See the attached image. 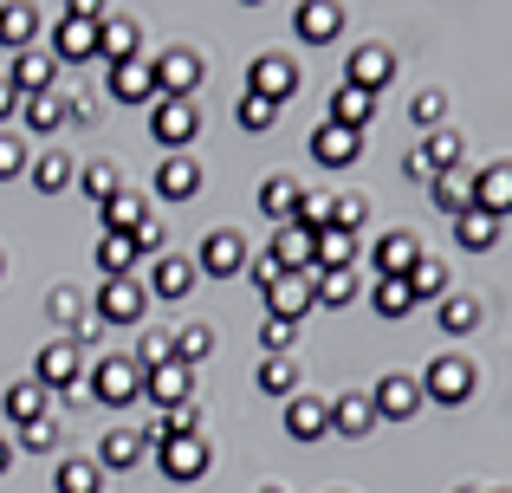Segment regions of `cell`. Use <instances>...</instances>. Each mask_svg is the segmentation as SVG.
Segmentation results:
<instances>
[{"label":"cell","instance_id":"bcb514c9","mask_svg":"<svg viewBox=\"0 0 512 493\" xmlns=\"http://www.w3.org/2000/svg\"><path fill=\"white\" fill-rule=\"evenodd\" d=\"M292 228L325 234V228H331V195H299V208H292Z\"/></svg>","mask_w":512,"mask_h":493},{"label":"cell","instance_id":"8fae6325","mask_svg":"<svg viewBox=\"0 0 512 493\" xmlns=\"http://www.w3.org/2000/svg\"><path fill=\"white\" fill-rule=\"evenodd\" d=\"M143 396H150V403H156V409L169 416V409L195 403V370H188V364H175V357H169V364L143 370Z\"/></svg>","mask_w":512,"mask_h":493},{"label":"cell","instance_id":"52a82bcc","mask_svg":"<svg viewBox=\"0 0 512 493\" xmlns=\"http://www.w3.org/2000/svg\"><path fill=\"white\" fill-rule=\"evenodd\" d=\"M104 91H111L117 104H156L163 91H156V65L150 59H124V65H104Z\"/></svg>","mask_w":512,"mask_h":493},{"label":"cell","instance_id":"8992f818","mask_svg":"<svg viewBox=\"0 0 512 493\" xmlns=\"http://www.w3.org/2000/svg\"><path fill=\"white\" fill-rule=\"evenodd\" d=\"M150 137L163 143L169 156H188V143L201 137V111H195V98H156V111H150Z\"/></svg>","mask_w":512,"mask_h":493},{"label":"cell","instance_id":"4fadbf2b","mask_svg":"<svg viewBox=\"0 0 512 493\" xmlns=\"http://www.w3.org/2000/svg\"><path fill=\"white\" fill-rule=\"evenodd\" d=\"M389 78H396V52H389V46H376V39H370V46H357V52L344 59V85L370 91V98L389 85Z\"/></svg>","mask_w":512,"mask_h":493},{"label":"cell","instance_id":"b9f144b4","mask_svg":"<svg viewBox=\"0 0 512 493\" xmlns=\"http://www.w3.org/2000/svg\"><path fill=\"white\" fill-rule=\"evenodd\" d=\"M363 292V279L357 273H312V299L318 305H331V312H338V305H350Z\"/></svg>","mask_w":512,"mask_h":493},{"label":"cell","instance_id":"f6af8a7d","mask_svg":"<svg viewBox=\"0 0 512 493\" xmlns=\"http://www.w3.org/2000/svg\"><path fill=\"white\" fill-rule=\"evenodd\" d=\"M409 117H415L422 130H448V91H415Z\"/></svg>","mask_w":512,"mask_h":493},{"label":"cell","instance_id":"ac0fdd59","mask_svg":"<svg viewBox=\"0 0 512 493\" xmlns=\"http://www.w3.org/2000/svg\"><path fill=\"white\" fill-rule=\"evenodd\" d=\"M312 273H279L273 286H266V318H292L299 325L305 312H312Z\"/></svg>","mask_w":512,"mask_h":493},{"label":"cell","instance_id":"277c9868","mask_svg":"<svg viewBox=\"0 0 512 493\" xmlns=\"http://www.w3.org/2000/svg\"><path fill=\"white\" fill-rule=\"evenodd\" d=\"M78 377H85V351L72 338H52L46 351L33 357V383L46 396H78Z\"/></svg>","mask_w":512,"mask_h":493},{"label":"cell","instance_id":"d6a6232c","mask_svg":"<svg viewBox=\"0 0 512 493\" xmlns=\"http://www.w3.org/2000/svg\"><path fill=\"white\" fill-rule=\"evenodd\" d=\"M78 189H85L91 202L104 208V202H111L117 189H124V169H117L111 156H91V163H78Z\"/></svg>","mask_w":512,"mask_h":493},{"label":"cell","instance_id":"d4e9b609","mask_svg":"<svg viewBox=\"0 0 512 493\" xmlns=\"http://www.w3.org/2000/svg\"><path fill=\"white\" fill-rule=\"evenodd\" d=\"M370 117H376V98L370 91H357V85H338L331 91V111H325V124H344V130H370Z\"/></svg>","mask_w":512,"mask_h":493},{"label":"cell","instance_id":"7a4b0ae2","mask_svg":"<svg viewBox=\"0 0 512 493\" xmlns=\"http://www.w3.org/2000/svg\"><path fill=\"white\" fill-rule=\"evenodd\" d=\"M422 403H441V409H461L467 396H474V383H480V370L467 364V357H454V351H441L435 364L422 370Z\"/></svg>","mask_w":512,"mask_h":493},{"label":"cell","instance_id":"e575fe53","mask_svg":"<svg viewBox=\"0 0 512 493\" xmlns=\"http://www.w3.org/2000/svg\"><path fill=\"white\" fill-rule=\"evenodd\" d=\"M33 39H39V7H0V46L33 52Z\"/></svg>","mask_w":512,"mask_h":493},{"label":"cell","instance_id":"be15d7a7","mask_svg":"<svg viewBox=\"0 0 512 493\" xmlns=\"http://www.w3.org/2000/svg\"><path fill=\"white\" fill-rule=\"evenodd\" d=\"M487 493H512V487H487Z\"/></svg>","mask_w":512,"mask_h":493},{"label":"cell","instance_id":"30bf717a","mask_svg":"<svg viewBox=\"0 0 512 493\" xmlns=\"http://www.w3.org/2000/svg\"><path fill=\"white\" fill-rule=\"evenodd\" d=\"M467 208H480V215L506 221V215H512V163L474 169V182H467Z\"/></svg>","mask_w":512,"mask_h":493},{"label":"cell","instance_id":"680465c9","mask_svg":"<svg viewBox=\"0 0 512 493\" xmlns=\"http://www.w3.org/2000/svg\"><path fill=\"white\" fill-rule=\"evenodd\" d=\"M98 338H104V318H98V312H85V318L72 325V344H78V351H91Z\"/></svg>","mask_w":512,"mask_h":493},{"label":"cell","instance_id":"6da1fadb","mask_svg":"<svg viewBox=\"0 0 512 493\" xmlns=\"http://www.w3.org/2000/svg\"><path fill=\"white\" fill-rule=\"evenodd\" d=\"M111 7H98V0H78V7L59 13V26H52V59L59 65H85L98 59V20Z\"/></svg>","mask_w":512,"mask_h":493},{"label":"cell","instance_id":"ba28073f","mask_svg":"<svg viewBox=\"0 0 512 493\" xmlns=\"http://www.w3.org/2000/svg\"><path fill=\"white\" fill-rule=\"evenodd\" d=\"M370 409H376V422H409L422 409V383L402 377V370H383L376 390H370Z\"/></svg>","mask_w":512,"mask_h":493},{"label":"cell","instance_id":"c3c4849f","mask_svg":"<svg viewBox=\"0 0 512 493\" xmlns=\"http://www.w3.org/2000/svg\"><path fill=\"white\" fill-rule=\"evenodd\" d=\"M363 221H370V202H363V195H331V228L338 234H357Z\"/></svg>","mask_w":512,"mask_h":493},{"label":"cell","instance_id":"7402d4cb","mask_svg":"<svg viewBox=\"0 0 512 493\" xmlns=\"http://www.w3.org/2000/svg\"><path fill=\"white\" fill-rule=\"evenodd\" d=\"M292 26H299L305 46H331V39L344 33V7H331V0H305V7L292 13Z\"/></svg>","mask_w":512,"mask_h":493},{"label":"cell","instance_id":"6f0895ef","mask_svg":"<svg viewBox=\"0 0 512 493\" xmlns=\"http://www.w3.org/2000/svg\"><path fill=\"white\" fill-rule=\"evenodd\" d=\"M279 273H286V266H279V260H273V253H253V260H247V279H253V286H260V292H266V286H273V279H279Z\"/></svg>","mask_w":512,"mask_h":493},{"label":"cell","instance_id":"ffe728a7","mask_svg":"<svg viewBox=\"0 0 512 493\" xmlns=\"http://www.w3.org/2000/svg\"><path fill=\"white\" fill-rule=\"evenodd\" d=\"M52 72H59V59H46V52H13L0 78H7L20 98H39V91H52Z\"/></svg>","mask_w":512,"mask_h":493},{"label":"cell","instance_id":"94428289","mask_svg":"<svg viewBox=\"0 0 512 493\" xmlns=\"http://www.w3.org/2000/svg\"><path fill=\"white\" fill-rule=\"evenodd\" d=\"M7 461H13V442H7V435H0V474H7Z\"/></svg>","mask_w":512,"mask_h":493},{"label":"cell","instance_id":"db71d44e","mask_svg":"<svg viewBox=\"0 0 512 493\" xmlns=\"http://www.w3.org/2000/svg\"><path fill=\"white\" fill-rule=\"evenodd\" d=\"M260 344L273 357H292V344H299V325H292V318H266L260 325Z\"/></svg>","mask_w":512,"mask_h":493},{"label":"cell","instance_id":"d6986e66","mask_svg":"<svg viewBox=\"0 0 512 493\" xmlns=\"http://www.w3.org/2000/svg\"><path fill=\"white\" fill-rule=\"evenodd\" d=\"M305 150H312V163H325V169H350L363 156V137H357V130H344V124H318Z\"/></svg>","mask_w":512,"mask_h":493},{"label":"cell","instance_id":"5bb4252c","mask_svg":"<svg viewBox=\"0 0 512 493\" xmlns=\"http://www.w3.org/2000/svg\"><path fill=\"white\" fill-rule=\"evenodd\" d=\"M156 461H163V474L175 487H195L201 474H208V442H201V435H175V442L156 448Z\"/></svg>","mask_w":512,"mask_h":493},{"label":"cell","instance_id":"cb8c5ba5","mask_svg":"<svg viewBox=\"0 0 512 493\" xmlns=\"http://www.w3.org/2000/svg\"><path fill=\"white\" fill-rule=\"evenodd\" d=\"M156 195H163V202H195V195H201V163H195V156H169V163H156Z\"/></svg>","mask_w":512,"mask_h":493},{"label":"cell","instance_id":"484cf974","mask_svg":"<svg viewBox=\"0 0 512 493\" xmlns=\"http://www.w3.org/2000/svg\"><path fill=\"white\" fill-rule=\"evenodd\" d=\"M500 234H506V221L480 215V208L454 215V247H461V253H493V247H500Z\"/></svg>","mask_w":512,"mask_h":493},{"label":"cell","instance_id":"5b68a950","mask_svg":"<svg viewBox=\"0 0 512 493\" xmlns=\"http://www.w3.org/2000/svg\"><path fill=\"white\" fill-rule=\"evenodd\" d=\"M299 85H305V72H299V59H286V52H260L253 72H247V91L266 98V104H279V111L299 98Z\"/></svg>","mask_w":512,"mask_h":493},{"label":"cell","instance_id":"f5cc1de1","mask_svg":"<svg viewBox=\"0 0 512 493\" xmlns=\"http://www.w3.org/2000/svg\"><path fill=\"white\" fill-rule=\"evenodd\" d=\"M20 448H26V455H52V448H59V422H52V416L26 422V429H20Z\"/></svg>","mask_w":512,"mask_h":493},{"label":"cell","instance_id":"9c48e42d","mask_svg":"<svg viewBox=\"0 0 512 493\" xmlns=\"http://www.w3.org/2000/svg\"><path fill=\"white\" fill-rule=\"evenodd\" d=\"M247 260H253V247L240 241L234 228H214L208 241H201V253H195V266L208 279H234V273H247Z\"/></svg>","mask_w":512,"mask_h":493},{"label":"cell","instance_id":"3957f363","mask_svg":"<svg viewBox=\"0 0 512 493\" xmlns=\"http://www.w3.org/2000/svg\"><path fill=\"white\" fill-rule=\"evenodd\" d=\"M91 403H104V409L143 403V370H137V357H98V364H91Z\"/></svg>","mask_w":512,"mask_h":493},{"label":"cell","instance_id":"74e56055","mask_svg":"<svg viewBox=\"0 0 512 493\" xmlns=\"http://www.w3.org/2000/svg\"><path fill=\"white\" fill-rule=\"evenodd\" d=\"M331 429L350 435V442H357V435H370V429H376L370 396H338V403H331Z\"/></svg>","mask_w":512,"mask_h":493},{"label":"cell","instance_id":"44dd1931","mask_svg":"<svg viewBox=\"0 0 512 493\" xmlns=\"http://www.w3.org/2000/svg\"><path fill=\"white\" fill-rule=\"evenodd\" d=\"M195 279H201V266L188 260V253H163V260L150 266V292H156V299H188Z\"/></svg>","mask_w":512,"mask_h":493},{"label":"cell","instance_id":"681fc988","mask_svg":"<svg viewBox=\"0 0 512 493\" xmlns=\"http://www.w3.org/2000/svg\"><path fill=\"white\" fill-rule=\"evenodd\" d=\"M26 137H13V130H0V182H20L26 176Z\"/></svg>","mask_w":512,"mask_h":493},{"label":"cell","instance_id":"60d3db41","mask_svg":"<svg viewBox=\"0 0 512 493\" xmlns=\"http://www.w3.org/2000/svg\"><path fill=\"white\" fill-rule=\"evenodd\" d=\"M441 331H448V338H467V331L480 325V299H467V292H448V299H441V318H435Z\"/></svg>","mask_w":512,"mask_h":493},{"label":"cell","instance_id":"9a60e30c","mask_svg":"<svg viewBox=\"0 0 512 493\" xmlns=\"http://www.w3.org/2000/svg\"><path fill=\"white\" fill-rule=\"evenodd\" d=\"M137 52H143V26L137 20H130V13H104V20H98V59L104 65H124V59H137Z\"/></svg>","mask_w":512,"mask_h":493},{"label":"cell","instance_id":"7dc6e473","mask_svg":"<svg viewBox=\"0 0 512 493\" xmlns=\"http://www.w3.org/2000/svg\"><path fill=\"white\" fill-rule=\"evenodd\" d=\"M240 130H253V137H260V130H273L279 124V104H266V98H253V91H240Z\"/></svg>","mask_w":512,"mask_h":493},{"label":"cell","instance_id":"7c38bea8","mask_svg":"<svg viewBox=\"0 0 512 493\" xmlns=\"http://www.w3.org/2000/svg\"><path fill=\"white\" fill-rule=\"evenodd\" d=\"M143 305H150V286H137V279H104V286H98V305H91V312H98L104 325H137Z\"/></svg>","mask_w":512,"mask_h":493},{"label":"cell","instance_id":"4dcf8cb0","mask_svg":"<svg viewBox=\"0 0 512 493\" xmlns=\"http://www.w3.org/2000/svg\"><path fill=\"white\" fill-rule=\"evenodd\" d=\"M266 253H273L279 266H286V273H312V234L305 228H273V241H266Z\"/></svg>","mask_w":512,"mask_h":493},{"label":"cell","instance_id":"1f68e13d","mask_svg":"<svg viewBox=\"0 0 512 493\" xmlns=\"http://www.w3.org/2000/svg\"><path fill=\"white\" fill-rule=\"evenodd\" d=\"M299 182H292V176H266L260 182V215L266 221H273V228H286V221H292V208H299Z\"/></svg>","mask_w":512,"mask_h":493},{"label":"cell","instance_id":"e7e4bbea","mask_svg":"<svg viewBox=\"0 0 512 493\" xmlns=\"http://www.w3.org/2000/svg\"><path fill=\"white\" fill-rule=\"evenodd\" d=\"M260 493H279V487H260Z\"/></svg>","mask_w":512,"mask_h":493},{"label":"cell","instance_id":"6125c7cd","mask_svg":"<svg viewBox=\"0 0 512 493\" xmlns=\"http://www.w3.org/2000/svg\"><path fill=\"white\" fill-rule=\"evenodd\" d=\"M454 493H487V487H454Z\"/></svg>","mask_w":512,"mask_h":493},{"label":"cell","instance_id":"f35d334b","mask_svg":"<svg viewBox=\"0 0 512 493\" xmlns=\"http://www.w3.org/2000/svg\"><path fill=\"white\" fill-rule=\"evenodd\" d=\"M98 266H104V279H130L137 273V247H130V234H104L98 241Z\"/></svg>","mask_w":512,"mask_h":493},{"label":"cell","instance_id":"ee69618b","mask_svg":"<svg viewBox=\"0 0 512 493\" xmlns=\"http://www.w3.org/2000/svg\"><path fill=\"white\" fill-rule=\"evenodd\" d=\"M169 344H175V364H188V370H195L201 357L214 351V331H208V325H182V331H175Z\"/></svg>","mask_w":512,"mask_h":493},{"label":"cell","instance_id":"603a6c76","mask_svg":"<svg viewBox=\"0 0 512 493\" xmlns=\"http://www.w3.org/2000/svg\"><path fill=\"white\" fill-rule=\"evenodd\" d=\"M286 435H292V442H325V435H331V403H318V396H292V403H286Z\"/></svg>","mask_w":512,"mask_h":493},{"label":"cell","instance_id":"f546056e","mask_svg":"<svg viewBox=\"0 0 512 493\" xmlns=\"http://www.w3.org/2000/svg\"><path fill=\"white\" fill-rule=\"evenodd\" d=\"M143 461V435L137 429H104V442H98V468H111V474H124V468H137Z\"/></svg>","mask_w":512,"mask_h":493},{"label":"cell","instance_id":"4316f807","mask_svg":"<svg viewBox=\"0 0 512 493\" xmlns=\"http://www.w3.org/2000/svg\"><path fill=\"white\" fill-rule=\"evenodd\" d=\"M0 409H7V422H39V416H52V396L39 390L33 377H20V383H7V396H0Z\"/></svg>","mask_w":512,"mask_h":493},{"label":"cell","instance_id":"f907efd6","mask_svg":"<svg viewBox=\"0 0 512 493\" xmlns=\"http://www.w3.org/2000/svg\"><path fill=\"white\" fill-rule=\"evenodd\" d=\"M163 241H169V234H163V221H156V215H143L137 228H130V247H137V260H163Z\"/></svg>","mask_w":512,"mask_h":493},{"label":"cell","instance_id":"f1b7e54d","mask_svg":"<svg viewBox=\"0 0 512 493\" xmlns=\"http://www.w3.org/2000/svg\"><path fill=\"white\" fill-rule=\"evenodd\" d=\"M20 117H26V130L52 137L59 124H72V98H59V91H39V98H20Z\"/></svg>","mask_w":512,"mask_h":493},{"label":"cell","instance_id":"8d00e7d4","mask_svg":"<svg viewBox=\"0 0 512 493\" xmlns=\"http://www.w3.org/2000/svg\"><path fill=\"white\" fill-rule=\"evenodd\" d=\"M143 215H150V208H143V195L137 189H117L111 195V202H104L98 208V221H104V234H130V228H137V221Z\"/></svg>","mask_w":512,"mask_h":493},{"label":"cell","instance_id":"83f0119b","mask_svg":"<svg viewBox=\"0 0 512 493\" xmlns=\"http://www.w3.org/2000/svg\"><path fill=\"white\" fill-rule=\"evenodd\" d=\"M26 169H33V189H39V195H65V189L78 182V163H72L65 150H39Z\"/></svg>","mask_w":512,"mask_h":493},{"label":"cell","instance_id":"11a10c76","mask_svg":"<svg viewBox=\"0 0 512 493\" xmlns=\"http://www.w3.org/2000/svg\"><path fill=\"white\" fill-rule=\"evenodd\" d=\"M169 357H175L169 331H143V344H137V370H156V364H169Z\"/></svg>","mask_w":512,"mask_h":493},{"label":"cell","instance_id":"ab89813d","mask_svg":"<svg viewBox=\"0 0 512 493\" xmlns=\"http://www.w3.org/2000/svg\"><path fill=\"white\" fill-rule=\"evenodd\" d=\"M370 305H376V318H409L415 312L409 279H376V286H370Z\"/></svg>","mask_w":512,"mask_h":493},{"label":"cell","instance_id":"836d02e7","mask_svg":"<svg viewBox=\"0 0 512 493\" xmlns=\"http://www.w3.org/2000/svg\"><path fill=\"white\" fill-rule=\"evenodd\" d=\"M409 292H415V305H422V299H448V292H454V273H448V266H441V260H428V253H422V260H415L409 266Z\"/></svg>","mask_w":512,"mask_h":493},{"label":"cell","instance_id":"2e32d148","mask_svg":"<svg viewBox=\"0 0 512 493\" xmlns=\"http://www.w3.org/2000/svg\"><path fill=\"white\" fill-rule=\"evenodd\" d=\"M156 65V91L163 98H195V85H201V59L188 46H169L163 59H150Z\"/></svg>","mask_w":512,"mask_h":493},{"label":"cell","instance_id":"9f6ffc18","mask_svg":"<svg viewBox=\"0 0 512 493\" xmlns=\"http://www.w3.org/2000/svg\"><path fill=\"white\" fill-rule=\"evenodd\" d=\"M46 312H52V318H59V325H65V331H72V325H78V318H85V305H78V292H72V286H59V292H52V299H46Z\"/></svg>","mask_w":512,"mask_h":493},{"label":"cell","instance_id":"816d5d0a","mask_svg":"<svg viewBox=\"0 0 512 493\" xmlns=\"http://www.w3.org/2000/svg\"><path fill=\"white\" fill-rule=\"evenodd\" d=\"M428 202H435L441 215H467V182H454V176L428 182Z\"/></svg>","mask_w":512,"mask_h":493},{"label":"cell","instance_id":"7bdbcfd3","mask_svg":"<svg viewBox=\"0 0 512 493\" xmlns=\"http://www.w3.org/2000/svg\"><path fill=\"white\" fill-rule=\"evenodd\" d=\"M260 396H299V364H292V357H266L260 364Z\"/></svg>","mask_w":512,"mask_h":493},{"label":"cell","instance_id":"d590c367","mask_svg":"<svg viewBox=\"0 0 512 493\" xmlns=\"http://www.w3.org/2000/svg\"><path fill=\"white\" fill-rule=\"evenodd\" d=\"M52 493H104V468H98V461H85V455L59 461V474H52Z\"/></svg>","mask_w":512,"mask_h":493},{"label":"cell","instance_id":"e0dca14e","mask_svg":"<svg viewBox=\"0 0 512 493\" xmlns=\"http://www.w3.org/2000/svg\"><path fill=\"white\" fill-rule=\"evenodd\" d=\"M415 260H422V247H415V234H402V228H389V234H376V241H370L376 279H409Z\"/></svg>","mask_w":512,"mask_h":493},{"label":"cell","instance_id":"91938a15","mask_svg":"<svg viewBox=\"0 0 512 493\" xmlns=\"http://www.w3.org/2000/svg\"><path fill=\"white\" fill-rule=\"evenodd\" d=\"M7 117H20V91H13L7 78H0V124H7Z\"/></svg>","mask_w":512,"mask_h":493}]
</instances>
